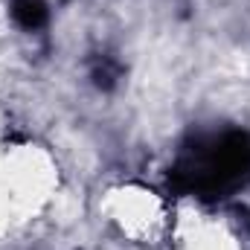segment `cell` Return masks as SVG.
Here are the masks:
<instances>
[{"instance_id": "obj_1", "label": "cell", "mask_w": 250, "mask_h": 250, "mask_svg": "<svg viewBox=\"0 0 250 250\" xmlns=\"http://www.w3.org/2000/svg\"><path fill=\"white\" fill-rule=\"evenodd\" d=\"M12 15H15V21H18L21 26L35 29V26H41V23H44L47 9H44V3H41V0H15Z\"/></svg>"}]
</instances>
